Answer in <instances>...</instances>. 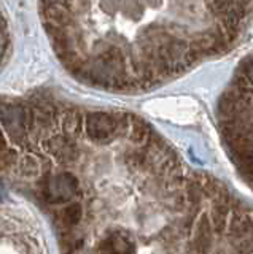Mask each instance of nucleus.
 I'll list each match as a JSON object with an SVG mask.
<instances>
[{
  "label": "nucleus",
  "instance_id": "f257e3e1",
  "mask_svg": "<svg viewBox=\"0 0 253 254\" xmlns=\"http://www.w3.org/2000/svg\"><path fill=\"white\" fill-rule=\"evenodd\" d=\"M8 50V27H6V21L0 13V65H2L3 58Z\"/></svg>",
  "mask_w": 253,
  "mask_h": 254
}]
</instances>
